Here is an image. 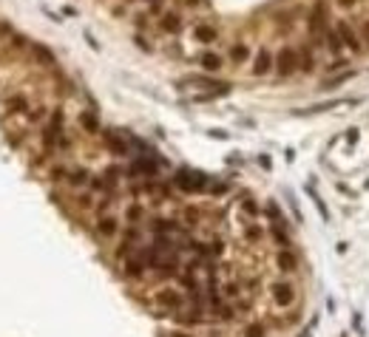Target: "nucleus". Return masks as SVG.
I'll return each instance as SVG.
<instances>
[{
    "label": "nucleus",
    "mask_w": 369,
    "mask_h": 337,
    "mask_svg": "<svg viewBox=\"0 0 369 337\" xmlns=\"http://www.w3.org/2000/svg\"><path fill=\"white\" fill-rule=\"evenodd\" d=\"M173 184L184 193H202V190H208V176L199 170L182 167V170H176V176H173Z\"/></svg>",
    "instance_id": "1"
},
{
    "label": "nucleus",
    "mask_w": 369,
    "mask_h": 337,
    "mask_svg": "<svg viewBox=\"0 0 369 337\" xmlns=\"http://www.w3.org/2000/svg\"><path fill=\"white\" fill-rule=\"evenodd\" d=\"M326 29H330V12H326V0H315L310 9V34L315 40H324Z\"/></svg>",
    "instance_id": "2"
},
{
    "label": "nucleus",
    "mask_w": 369,
    "mask_h": 337,
    "mask_svg": "<svg viewBox=\"0 0 369 337\" xmlns=\"http://www.w3.org/2000/svg\"><path fill=\"white\" fill-rule=\"evenodd\" d=\"M295 71H301V62H298V49L293 46H284L276 54V74L278 77H293Z\"/></svg>",
    "instance_id": "3"
},
{
    "label": "nucleus",
    "mask_w": 369,
    "mask_h": 337,
    "mask_svg": "<svg viewBox=\"0 0 369 337\" xmlns=\"http://www.w3.org/2000/svg\"><path fill=\"white\" fill-rule=\"evenodd\" d=\"M335 31H338L341 43H344V46H346V49H350V51H355V54H361V51L366 49V46H363V37L358 34V31L352 29V26L346 23V20H338V23H335Z\"/></svg>",
    "instance_id": "4"
},
{
    "label": "nucleus",
    "mask_w": 369,
    "mask_h": 337,
    "mask_svg": "<svg viewBox=\"0 0 369 337\" xmlns=\"http://www.w3.org/2000/svg\"><path fill=\"white\" fill-rule=\"evenodd\" d=\"M270 292H273V301H276L278 306H293L295 303V286L287 281H276L270 286Z\"/></svg>",
    "instance_id": "5"
},
{
    "label": "nucleus",
    "mask_w": 369,
    "mask_h": 337,
    "mask_svg": "<svg viewBox=\"0 0 369 337\" xmlns=\"http://www.w3.org/2000/svg\"><path fill=\"white\" fill-rule=\"evenodd\" d=\"M156 303L165 306V309H171V312H179L182 303H184V298H182L179 289H159V292H156Z\"/></svg>",
    "instance_id": "6"
},
{
    "label": "nucleus",
    "mask_w": 369,
    "mask_h": 337,
    "mask_svg": "<svg viewBox=\"0 0 369 337\" xmlns=\"http://www.w3.org/2000/svg\"><path fill=\"white\" fill-rule=\"evenodd\" d=\"M273 68H276V57H273L267 49H261L256 54V60H253V74H256V77H264V74H270Z\"/></svg>",
    "instance_id": "7"
},
{
    "label": "nucleus",
    "mask_w": 369,
    "mask_h": 337,
    "mask_svg": "<svg viewBox=\"0 0 369 337\" xmlns=\"http://www.w3.org/2000/svg\"><path fill=\"white\" fill-rule=\"evenodd\" d=\"M193 37H196L199 43H204V46H213L216 40H219V29H216V26H210V23H196Z\"/></svg>",
    "instance_id": "8"
},
{
    "label": "nucleus",
    "mask_w": 369,
    "mask_h": 337,
    "mask_svg": "<svg viewBox=\"0 0 369 337\" xmlns=\"http://www.w3.org/2000/svg\"><path fill=\"white\" fill-rule=\"evenodd\" d=\"M304 190H307V196L313 198V204H315V210H318L321 221H326V224H330V210H326L324 198H321V196H318V190H315V178H310V182H307V187H304Z\"/></svg>",
    "instance_id": "9"
},
{
    "label": "nucleus",
    "mask_w": 369,
    "mask_h": 337,
    "mask_svg": "<svg viewBox=\"0 0 369 337\" xmlns=\"http://www.w3.org/2000/svg\"><path fill=\"white\" fill-rule=\"evenodd\" d=\"M276 264H278L281 272H295L298 269V258H295V252L290 250V246H284V250L276 255Z\"/></svg>",
    "instance_id": "10"
},
{
    "label": "nucleus",
    "mask_w": 369,
    "mask_h": 337,
    "mask_svg": "<svg viewBox=\"0 0 369 337\" xmlns=\"http://www.w3.org/2000/svg\"><path fill=\"white\" fill-rule=\"evenodd\" d=\"M117 218L114 215H99V221H97V235L99 238H114L117 235Z\"/></svg>",
    "instance_id": "11"
},
{
    "label": "nucleus",
    "mask_w": 369,
    "mask_h": 337,
    "mask_svg": "<svg viewBox=\"0 0 369 337\" xmlns=\"http://www.w3.org/2000/svg\"><path fill=\"white\" fill-rule=\"evenodd\" d=\"M159 29L168 31V34H179V31H182V17H179V12H165L162 14Z\"/></svg>",
    "instance_id": "12"
},
{
    "label": "nucleus",
    "mask_w": 369,
    "mask_h": 337,
    "mask_svg": "<svg viewBox=\"0 0 369 337\" xmlns=\"http://www.w3.org/2000/svg\"><path fill=\"white\" fill-rule=\"evenodd\" d=\"M151 230H154V235H168V233H179V224L173 218H154L151 221Z\"/></svg>",
    "instance_id": "13"
},
{
    "label": "nucleus",
    "mask_w": 369,
    "mask_h": 337,
    "mask_svg": "<svg viewBox=\"0 0 369 337\" xmlns=\"http://www.w3.org/2000/svg\"><path fill=\"white\" fill-rule=\"evenodd\" d=\"M199 65H202L208 74H219L221 71V57L216 54V51H204V54L199 57Z\"/></svg>",
    "instance_id": "14"
},
{
    "label": "nucleus",
    "mask_w": 369,
    "mask_h": 337,
    "mask_svg": "<svg viewBox=\"0 0 369 337\" xmlns=\"http://www.w3.org/2000/svg\"><path fill=\"white\" fill-rule=\"evenodd\" d=\"M131 173H145V176H154L156 173V162L154 159H145V156H136L131 162Z\"/></svg>",
    "instance_id": "15"
},
{
    "label": "nucleus",
    "mask_w": 369,
    "mask_h": 337,
    "mask_svg": "<svg viewBox=\"0 0 369 337\" xmlns=\"http://www.w3.org/2000/svg\"><path fill=\"white\" fill-rule=\"evenodd\" d=\"M145 261H142V258H125V266H122V269H125V275H128V278H142V272H145Z\"/></svg>",
    "instance_id": "16"
},
{
    "label": "nucleus",
    "mask_w": 369,
    "mask_h": 337,
    "mask_svg": "<svg viewBox=\"0 0 369 337\" xmlns=\"http://www.w3.org/2000/svg\"><path fill=\"white\" fill-rule=\"evenodd\" d=\"M298 62H301V71H307V74L315 68V51L310 49V43L298 49Z\"/></svg>",
    "instance_id": "17"
},
{
    "label": "nucleus",
    "mask_w": 369,
    "mask_h": 337,
    "mask_svg": "<svg viewBox=\"0 0 369 337\" xmlns=\"http://www.w3.org/2000/svg\"><path fill=\"white\" fill-rule=\"evenodd\" d=\"M6 108H9V114H29L31 105L26 102L23 94H14V97H9V99H6Z\"/></svg>",
    "instance_id": "18"
},
{
    "label": "nucleus",
    "mask_w": 369,
    "mask_h": 337,
    "mask_svg": "<svg viewBox=\"0 0 369 337\" xmlns=\"http://www.w3.org/2000/svg\"><path fill=\"white\" fill-rule=\"evenodd\" d=\"M102 142L111 147V150H114V153H119V156L128 153V142H122L117 133H105V136H102Z\"/></svg>",
    "instance_id": "19"
},
{
    "label": "nucleus",
    "mask_w": 369,
    "mask_h": 337,
    "mask_svg": "<svg viewBox=\"0 0 369 337\" xmlns=\"http://www.w3.org/2000/svg\"><path fill=\"white\" fill-rule=\"evenodd\" d=\"M324 43H326V49L332 51V54H341V49H344V43H341V37H338V31L332 29H326V34H324Z\"/></svg>",
    "instance_id": "20"
},
{
    "label": "nucleus",
    "mask_w": 369,
    "mask_h": 337,
    "mask_svg": "<svg viewBox=\"0 0 369 337\" xmlns=\"http://www.w3.org/2000/svg\"><path fill=\"white\" fill-rule=\"evenodd\" d=\"M230 60H233L236 65L247 62V60H250V49H247L244 43H233V46H230Z\"/></svg>",
    "instance_id": "21"
},
{
    "label": "nucleus",
    "mask_w": 369,
    "mask_h": 337,
    "mask_svg": "<svg viewBox=\"0 0 369 337\" xmlns=\"http://www.w3.org/2000/svg\"><path fill=\"white\" fill-rule=\"evenodd\" d=\"M352 77H355V68H346L344 74H338V77H332V80L324 82V91H332V88H341L344 82H350Z\"/></svg>",
    "instance_id": "22"
},
{
    "label": "nucleus",
    "mask_w": 369,
    "mask_h": 337,
    "mask_svg": "<svg viewBox=\"0 0 369 337\" xmlns=\"http://www.w3.org/2000/svg\"><path fill=\"white\" fill-rule=\"evenodd\" d=\"M31 54L37 57V62H43V65H54V54H51L46 46H40V43H31Z\"/></svg>",
    "instance_id": "23"
},
{
    "label": "nucleus",
    "mask_w": 369,
    "mask_h": 337,
    "mask_svg": "<svg viewBox=\"0 0 369 337\" xmlns=\"http://www.w3.org/2000/svg\"><path fill=\"white\" fill-rule=\"evenodd\" d=\"M346 99H330V102H318V105H310L307 110H298V114H321V110H335V108H341Z\"/></svg>",
    "instance_id": "24"
},
{
    "label": "nucleus",
    "mask_w": 369,
    "mask_h": 337,
    "mask_svg": "<svg viewBox=\"0 0 369 337\" xmlns=\"http://www.w3.org/2000/svg\"><path fill=\"white\" fill-rule=\"evenodd\" d=\"M68 184H74V187H83V184L91 182V176H88V170H83V167H77V170H68Z\"/></svg>",
    "instance_id": "25"
},
{
    "label": "nucleus",
    "mask_w": 369,
    "mask_h": 337,
    "mask_svg": "<svg viewBox=\"0 0 369 337\" xmlns=\"http://www.w3.org/2000/svg\"><path fill=\"white\" fill-rule=\"evenodd\" d=\"M267 218H270V224H281V227H290L287 221H284V215H281V207H278L276 201H267Z\"/></svg>",
    "instance_id": "26"
},
{
    "label": "nucleus",
    "mask_w": 369,
    "mask_h": 337,
    "mask_svg": "<svg viewBox=\"0 0 369 337\" xmlns=\"http://www.w3.org/2000/svg\"><path fill=\"white\" fill-rule=\"evenodd\" d=\"M80 125L88 130V133H99V122L97 117H94L91 110H86V114H80Z\"/></svg>",
    "instance_id": "27"
},
{
    "label": "nucleus",
    "mask_w": 369,
    "mask_h": 337,
    "mask_svg": "<svg viewBox=\"0 0 369 337\" xmlns=\"http://www.w3.org/2000/svg\"><path fill=\"white\" fill-rule=\"evenodd\" d=\"M142 215H145V210H142V204H131V207L125 210V218H128L131 224H136V221H139Z\"/></svg>",
    "instance_id": "28"
},
{
    "label": "nucleus",
    "mask_w": 369,
    "mask_h": 337,
    "mask_svg": "<svg viewBox=\"0 0 369 337\" xmlns=\"http://www.w3.org/2000/svg\"><path fill=\"white\" fill-rule=\"evenodd\" d=\"M244 337H264V326L261 323H250L244 329Z\"/></svg>",
    "instance_id": "29"
},
{
    "label": "nucleus",
    "mask_w": 369,
    "mask_h": 337,
    "mask_svg": "<svg viewBox=\"0 0 369 337\" xmlns=\"http://www.w3.org/2000/svg\"><path fill=\"white\" fill-rule=\"evenodd\" d=\"M43 114H46V108H29L26 119H29V122H40V119H43Z\"/></svg>",
    "instance_id": "30"
},
{
    "label": "nucleus",
    "mask_w": 369,
    "mask_h": 337,
    "mask_svg": "<svg viewBox=\"0 0 369 337\" xmlns=\"http://www.w3.org/2000/svg\"><path fill=\"white\" fill-rule=\"evenodd\" d=\"M241 210H244L247 215H258V207H256V201H253V198H244V201H241Z\"/></svg>",
    "instance_id": "31"
},
{
    "label": "nucleus",
    "mask_w": 369,
    "mask_h": 337,
    "mask_svg": "<svg viewBox=\"0 0 369 337\" xmlns=\"http://www.w3.org/2000/svg\"><path fill=\"white\" fill-rule=\"evenodd\" d=\"M244 235H247V241H258V238H261V230H258L256 224H250V227L244 230Z\"/></svg>",
    "instance_id": "32"
},
{
    "label": "nucleus",
    "mask_w": 369,
    "mask_h": 337,
    "mask_svg": "<svg viewBox=\"0 0 369 337\" xmlns=\"http://www.w3.org/2000/svg\"><path fill=\"white\" fill-rule=\"evenodd\" d=\"M224 298H239V283H228L224 286Z\"/></svg>",
    "instance_id": "33"
},
{
    "label": "nucleus",
    "mask_w": 369,
    "mask_h": 337,
    "mask_svg": "<svg viewBox=\"0 0 369 337\" xmlns=\"http://www.w3.org/2000/svg\"><path fill=\"white\" fill-rule=\"evenodd\" d=\"M258 165L264 167V170H270V167H273V162H270V156H258Z\"/></svg>",
    "instance_id": "34"
},
{
    "label": "nucleus",
    "mask_w": 369,
    "mask_h": 337,
    "mask_svg": "<svg viewBox=\"0 0 369 337\" xmlns=\"http://www.w3.org/2000/svg\"><path fill=\"white\" fill-rule=\"evenodd\" d=\"M338 6H341V9H355L358 0H338Z\"/></svg>",
    "instance_id": "35"
},
{
    "label": "nucleus",
    "mask_w": 369,
    "mask_h": 337,
    "mask_svg": "<svg viewBox=\"0 0 369 337\" xmlns=\"http://www.w3.org/2000/svg\"><path fill=\"white\" fill-rule=\"evenodd\" d=\"M361 37L369 43V20H363V23H361Z\"/></svg>",
    "instance_id": "36"
},
{
    "label": "nucleus",
    "mask_w": 369,
    "mask_h": 337,
    "mask_svg": "<svg viewBox=\"0 0 369 337\" xmlns=\"http://www.w3.org/2000/svg\"><path fill=\"white\" fill-rule=\"evenodd\" d=\"M210 136H213V139H219V142L230 139V136H228V133H224V130H210Z\"/></svg>",
    "instance_id": "37"
},
{
    "label": "nucleus",
    "mask_w": 369,
    "mask_h": 337,
    "mask_svg": "<svg viewBox=\"0 0 369 337\" xmlns=\"http://www.w3.org/2000/svg\"><path fill=\"white\" fill-rule=\"evenodd\" d=\"M346 142H350V145H352V142H358V130H355V128L346 130Z\"/></svg>",
    "instance_id": "38"
},
{
    "label": "nucleus",
    "mask_w": 369,
    "mask_h": 337,
    "mask_svg": "<svg viewBox=\"0 0 369 337\" xmlns=\"http://www.w3.org/2000/svg\"><path fill=\"white\" fill-rule=\"evenodd\" d=\"M179 3H182V6H191V9H196L199 3H202V0H179Z\"/></svg>",
    "instance_id": "39"
}]
</instances>
